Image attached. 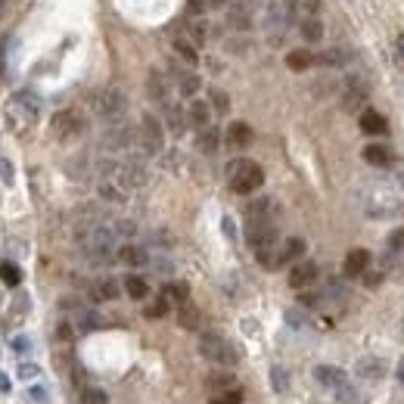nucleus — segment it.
<instances>
[{
    "mask_svg": "<svg viewBox=\"0 0 404 404\" xmlns=\"http://www.w3.org/2000/svg\"><path fill=\"white\" fill-rule=\"evenodd\" d=\"M302 37H305V41H311V44L320 41V37H323L320 19H317V16H308V19H305V22H302Z\"/></svg>",
    "mask_w": 404,
    "mask_h": 404,
    "instance_id": "c756f323",
    "label": "nucleus"
},
{
    "mask_svg": "<svg viewBox=\"0 0 404 404\" xmlns=\"http://www.w3.org/2000/svg\"><path fill=\"white\" fill-rule=\"evenodd\" d=\"M103 174L106 180H112V184H118L122 190H137V186L146 184V168H143V162L137 159H115V162H106L103 165Z\"/></svg>",
    "mask_w": 404,
    "mask_h": 404,
    "instance_id": "f03ea898",
    "label": "nucleus"
},
{
    "mask_svg": "<svg viewBox=\"0 0 404 404\" xmlns=\"http://www.w3.org/2000/svg\"><path fill=\"white\" fill-rule=\"evenodd\" d=\"M124 292H128L131 298H137V302H143V298L149 296V283L140 273H128V277H124Z\"/></svg>",
    "mask_w": 404,
    "mask_h": 404,
    "instance_id": "4be33fe9",
    "label": "nucleus"
},
{
    "mask_svg": "<svg viewBox=\"0 0 404 404\" xmlns=\"http://www.w3.org/2000/svg\"><path fill=\"white\" fill-rule=\"evenodd\" d=\"M395 376H398V379H401V383H404V358L398 360V367H395Z\"/></svg>",
    "mask_w": 404,
    "mask_h": 404,
    "instance_id": "8fccbe9b",
    "label": "nucleus"
},
{
    "mask_svg": "<svg viewBox=\"0 0 404 404\" xmlns=\"http://www.w3.org/2000/svg\"><path fill=\"white\" fill-rule=\"evenodd\" d=\"M19 373H22L25 379H31V376H37V367L35 364H22V370H19Z\"/></svg>",
    "mask_w": 404,
    "mask_h": 404,
    "instance_id": "de8ad7c7",
    "label": "nucleus"
},
{
    "mask_svg": "<svg viewBox=\"0 0 404 404\" xmlns=\"http://www.w3.org/2000/svg\"><path fill=\"white\" fill-rule=\"evenodd\" d=\"M314 379L320 385H327V389H342V385L348 383V376L339 370V367H329V364H320V367H314Z\"/></svg>",
    "mask_w": 404,
    "mask_h": 404,
    "instance_id": "ddd939ff",
    "label": "nucleus"
},
{
    "mask_svg": "<svg viewBox=\"0 0 404 404\" xmlns=\"http://www.w3.org/2000/svg\"><path fill=\"white\" fill-rule=\"evenodd\" d=\"M296 16H298V0H286L283 3V19L286 22H292Z\"/></svg>",
    "mask_w": 404,
    "mask_h": 404,
    "instance_id": "79ce46f5",
    "label": "nucleus"
},
{
    "mask_svg": "<svg viewBox=\"0 0 404 404\" xmlns=\"http://www.w3.org/2000/svg\"><path fill=\"white\" fill-rule=\"evenodd\" d=\"M78 404H109V398H106L103 389H93V385H87V389H81Z\"/></svg>",
    "mask_w": 404,
    "mask_h": 404,
    "instance_id": "f704fd0d",
    "label": "nucleus"
},
{
    "mask_svg": "<svg viewBox=\"0 0 404 404\" xmlns=\"http://www.w3.org/2000/svg\"><path fill=\"white\" fill-rule=\"evenodd\" d=\"M317 62H323V66H345L348 62V53L342 47H333V50H327V53H320V56H314Z\"/></svg>",
    "mask_w": 404,
    "mask_h": 404,
    "instance_id": "473e14b6",
    "label": "nucleus"
},
{
    "mask_svg": "<svg viewBox=\"0 0 404 404\" xmlns=\"http://www.w3.org/2000/svg\"><path fill=\"white\" fill-rule=\"evenodd\" d=\"M211 106H215V112H221V115H224V112H227V93H224V90H211Z\"/></svg>",
    "mask_w": 404,
    "mask_h": 404,
    "instance_id": "a19ab883",
    "label": "nucleus"
},
{
    "mask_svg": "<svg viewBox=\"0 0 404 404\" xmlns=\"http://www.w3.org/2000/svg\"><path fill=\"white\" fill-rule=\"evenodd\" d=\"M149 97L153 99H159V103H168V81H165V75L162 72H149Z\"/></svg>",
    "mask_w": 404,
    "mask_h": 404,
    "instance_id": "393cba45",
    "label": "nucleus"
},
{
    "mask_svg": "<svg viewBox=\"0 0 404 404\" xmlns=\"http://www.w3.org/2000/svg\"><path fill=\"white\" fill-rule=\"evenodd\" d=\"M360 131H364V134H373V137H383L385 131H389V124H385V118L379 115L376 109H364L360 112Z\"/></svg>",
    "mask_w": 404,
    "mask_h": 404,
    "instance_id": "f3484780",
    "label": "nucleus"
},
{
    "mask_svg": "<svg viewBox=\"0 0 404 404\" xmlns=\"http://www.w3.org/2000/svg\"><path fill=\"white\" fill-rule=\"evenodd\" d=\"M99 196L109 199V202H124V190L118 184H112V180H103V184H99Z\"/></svg>",
    "mask_w": 404,
    "mask_h": 404,
    "instance_id": "e433bc0d",
    "label": "nucleus"
},
{
    "mask_svg": "<svg viewBox=\"0 0 404 404\" xmlns=\"http://www.w3.org/2000/svg\"><path fill=\"white\" fill-rule=\"evenodd\" d=\"M131 143H134V131L128 128V124H109L103 134V146L106 149H128Z\"/></svg>",
    "mask_w": 404,
    "mask_h": 404,
    "instance_id": "9b49d317",
    "label": "nucleus"
},
{
    "mask_svg": "<svg viewBox=\"0 0 404 404\" xmlns=\"http://www.w3.org/2000/svg\"><path fill=\"white\" fill-rule=\"evenodd\" d=\"M395 53H398V62L404 66V35H398V37H395Z\"/></svg>",
    "mask_w": 404,
    "mask_h": 404,
    "instance_id": "49530a36",
    "label": "nucleus"
},
{
    "mask_svg": "<svg viewBox=\"0 0 404 404\" xmlns=\"http://www.w3.org/2000/svg\"><path fill=\"white\" fill-rule=\"evenodd\" d=\"M199 354L218 367H233L236 360H240L233 342H227L221 333H202V339H199Z\"/></svg>",
    "mask_w": 404,
    "mask_h": 404,
    "instance_id": "20e7f679",
    "label": "nucleus"
},
{
    "mask_svg": "<svg viewBox=\"0 0 404 404\" xmlns=\"http://www.w3.org/2000/svg\"><path fill=\"white\" fill-rule=\"evenodd\" d=\"M177 323L184 329H199V323H202V314H199V308L193 302H184V305H177Z\"/></svg>",
    "mask_w": 404,
    "mask_h": 404,
    "instance_id": "aec40b11",
    "label": "nucleus"
},
{
    "mask_svg": "<svg viewBox=\"0 0 404 404\" xmlns=\"http://www.w3.org/2000/svg\"><path fill=\"white\" fill-rule=\"evenodd\" d=\"M367 267H370V252H367V249H352V252L345 255L342 271H345V277H364Z\"/></svg>",
    "mask_w": 404,
    "mask_h": 404,
    "instance_id": "f8f14e48",
    "label": "nucleus"
},
{
    "mask_svg": "<svg viewBox=\"0 0 404 404\" xmlns=\"http://www.w3.org/2000/svg\"><path fill=\"white\" fill-rule=\"evenodd\" d=\"M177 87H180V93H184V97H193V93L202 87V81H199L193 72H180L177 75Z\"/></svg>",
    "mask_w": 404,
    "mask_h": 404,
    "instance_id": "7c9ffc66",
    "label": "nucleus"
},
{
    "mask_svg": "<svg viewBox=\"0 0 404 404\" xmlns=\"http://www.w3.org/2000/svg\"><path fill=\"white\" fill-rule=\"evenodd\" d=\"M218 143H221V134H218V128H211V124H209V128L199 131V137H196L199 153H215Z\"/></svg>",
    "mask_w": 404,
    "mask_h": 404,
    "instance_id": "a878e982",
    "label": "nucleus"
},
{
    "mask_svg": "<svg viewBox=\"0 0 404 404\" xmlns=\"http://www.w3.org/2000/svg\"><path fill=\"white\" fill-rule=\"evenodd\" d=\"M354 370H358L360 379H383V376H385V360H383V358H373V354H367V358H358Z\"/></svg>",
    "mask_w": 404,
    "mask_h": 404,
    "instance_id": "4468645a",
    "label": "nucleus"
},
{
    "mask_svg": "<svg viewBox=\"0 0 404 404\" xmlns=\"http://www.w3.org/2000/svg\"><path fill=\"white\" fill-rule=\"evenodd\" d=\"M360 155H364V162L367 165H373V168L392 165V153H389V146H383V143H367Z\"/></svg>",
    "mask_w": 404,
    "mask_h": 404,
    "instance_id": "a211bd4d",
    "label": "nucleus"
},
{
    "mask_svg": "<svg viewBox=\"0 0 404 404\" xmlns=\"http://www.w3.org/2000/svg\"><path fill=\"white\" fill-rule=\"evenodd\" d=\"M389 249H392V252H398V249H404V227H401V230H395V233L389 236Z\"/></svg>",
    "mask_w": 404,
    "mask_h": 404,
    "instance_id": "37998d69",
    "label": "nucleus"
},
{
    "mask_svg": "<svg viewBox=\"0 0 404 404\" xmlns=\"http://www.w3.org/2000/svg\"><path fill=\"white\" fill-rule=\"evenodd\" d=\"M0 177L3 180H12V165L6 159H0Z\"/></svg>",
    "mask_w": 404,
    "mask_h": 404,
    "instance_id": "a18cd8bd",
    "label": "nucleus"
},
{
    "mask_svg": "<svg viewBox=\"0 0 404 404\" xmlns=\"http://www.w3.org/2000/svg\"><path fill=\"white\" fill-rule=\"evenodd\" d=\"M305 255V240H298V236H289V240L280 242V261L283 264H289V261H298Z\"/></svg>",
    "mask_w": 404,
    "mask_h": 404,
    "instance_id": "412c9836",
    "label": "nucleus"
},
{
    "mask_svg": "<svg viewBox=\"0 0 404 404\" xmlns=\"http://www.w3.org/2000/svg\"><path fill=\"white\" fill-rule=\"evenodd\" d=\"M78 327L84 329V333H90V329L103 327V320H99L97 311H81V314H78Z\"/></svg>",
    "mask_w": 404,
    "mask_h": 404,
    "instance_id": "4c0bfd02",
    "label": "nucleus"
},
{
    "mask_svg": "<svg viewBox=\"0 0 404 404\" xmlns=\"http://www.w3.org/2000/svg\"><path fill=\"white\" fill-rule=\"evenodd\" d=\"M252 140H255V134H252V128H249L246 122H233L227 128V143L233 149H246V146H252Z\"/></svg>",
    "mask_w": 404,
    "mask_h": 404,
    "instance_id": "dca6fc26",
    "label": "nucleus"
},
{
    "mask_svg": "<svg viewBox=\"0 0 404 404\" xmlns=\"http://www.w3.org/2000/svg\"><path fill=\"white\" fill-rule=\"evenodd\" d=\"M124 112H128V93L122 87H106V90H99L93 97V115L103 118V122L109 124L122 122Z\"/></svg>",
    "mask_w": 404,
    "mask_h": 404,
    "instance_id": "7ed1b4c3",
    "label": "nucleus"
},
{
    "mask_svg": "<svg viewBox=\"0 0 404 404\" xmlns=\"http://www.w3.org/2000/svg\"><path fill=\"white\" fill-rule=\"evenodd\" d=\"M90 298H93V302H112V298H118V280H115V277H99V280H93Z\"/></svg>",
    "mask_w": 404,
    "mask_h": 404,
    "instance_id": "2eb2a0df",
    "label": "nucleus"
},
{
    "mask_svg": "<svg viewBox=\"0 0 404 404\" xmlns=\"http://www.w3.org/2000/svg\"><path fill=\"white\" fill-rule=\"evenodd\" d=\"M286 66H289L292 72H305V68L314 66V56H311L308 50H292V53L286 56Z\"/></svg>",
    "mask_w": 404,
    "mask_h": 404,
    "instance_id": "cd10ccee",
    "label": "nucleus"
},
{
    "mask_svg": "<svg viewBox=\"0 0 404 404\" xmlns=\"http://www.w3.org/2000/svg\"><path fill=\"white\" fill-rule=\"evenodd\" d=\"M258 224H277V202L273 199H255L246 209V227H258Z\"/></svg>",
    "mask_w": 404,
    "mask_h": 404,
    "instance_id": "6e6552de",
    "label": "nucleus"
},
{
    "mask_svg": "<svg viewBox=\"0 0 404 404\" xmlns=\"http://www.w3.org/2000/svg\"><path fill=\"white\" fill-rule=\"evenodd\" d=\"M209 404H242V389L233 385V389H227V392H218V395L209 398Z\"/></svg>",
    "mask_w": 404,
    "mask_h": 404,
    "instance_id": "2f4dec72",
    "label": "nucleus"
},
{
    "mask_svg": "<svg viewBox=\"0 0 404 404\" xmlns=\"http://www.w3.org/2000/svg\"><path fill=\"white\" fill-rule=\"evenodd\" d=\"M31 398H37V401H47V395H44V389H31Z\"/></svg>",
    "mask_w": 404,
    "mask_h": 404,
    "instance_id": "3c124183",
    "label": "nucleus"
},
{
    "mask_svg": "<svg viewBox=\"0 0 404 404\" xmlns=\"http://www.w3.org/2000/svg\"><path fill=\"white\" fill-rule=\"evenodd\" d=\"M227 177H230V186H233V193H255L261 184H264V171H261L255 162H249V159L230 162Z\"/></svg>",
    "mask_w": 404,
    "mask_h": 404,
    "instance_id": "39448f33",
    "label": "nucleus"
},
{
    "mask_svg": "<svg viewBox=\"0 0 404 404\" xmlns=\"http://www.w3.org/2000/svg\"><path fill=\"white\" fill-rule=\"evenodd\" d=\"M162 296H165L168 302H174V305H184V302H190V289H186V283H168Z\"/></svg>",
    "mask_w": 404,
    "mask_h": 404,
    "instance_id": "c85d7f7f",
    "label": "nucleus"
},
{
    "mask_svg": "<svg viewBox=\"0 0 404 404\" xmlns=\"http://www.w3.org/2000/svg\"><path fill=\"white\" fill-rule=\"evenodd\" d=\"M271 376H273V389H277L280 395H283V392H289V373H286L283 367H273Z\"/></svg>",
    "mask_w": 404,
    "mask_h": 404,
    "instance_id": "ea45409f",
    "label": "nucleus"
},
{
    "mask_svg": "<svg viewBox=\"0 0 404 404\" xmlns=\"http://www.w3.org/2000/svg\"><path fill=\"white\" fill-rule=\"evenodd\" d=\"M168 308H171V302H168L165 296H159V298H155V302L146 308V317H149V320H159V317L168 314Z\"/></svg>",
    "mask_w": 404,
    "mask_h": 404,
    "instance_id": "58836bf2",
    "label": "nucleus"
},
{
    "mask_svg": "<svg viewBox=\"0 0 404 404\" xmlns=\"http://www.w3.org/2000/svg\"><path fill=\"white\" fill-rule=\"evenodd\" d=\"M118 261H124L128 267H143L149 261V255H146V249H143V246H134V242H128V246L118 249Z\"/></svg>",
    "mask_w": 404,
    "mask_h": 404,
    "instance_id": "6ab92c4d",
    "label": "nucleus"
},
{
    "mask_svg": "<svg viewBox=\"0 0 404 404\" xmlns=\"http://www.w3.org/2000/svg\"><path fill=\"white\" fill-rule=\"evenodd\" d=\"M84 131H87V122L78 109H62L53 115V134L59 137V140H75V137H81Z\"/></svg>",
    "mask_w": 404,
    "mask_h": 404,
    "instance_id": "423d86ee",
    "label": "nucleus"
},
{
    "mask_svg": "<svg viewBox=\"0 0 404 404\" xmlns=\"http://www.w3.org/2000/svg\"><path fill=\"white\" fill-rule=\"evenodd\" d=\"M140 143L146 153H159L162 143H165V128H162V122L155 115H143L140 118Z\"/></svg>",
    "mask_w": 404,
    "mask_h": 404,
    "instance_id": "0eeeda50",
    "label": "nucleus"
},
{
    "mask_svg": "<svg viewBox=\"0 0 404 404\" xmlns=\"http://www.w3.org/2000/svg\"><path fill=\"white\" fill-rule=\"evenodd\" d=\"M233 385H236L233 373H209V376H205V389H209L211 395H218V392H227V389H233Z\"/></svg>",
    "mask_w": 404,
    "mask_h": 404,
    "instance_id": "5701e85b",
    "label": "nucleus"
},
{
    "mask_svg": "<svg viewBox=\"0 0 404 404\" xmlns=\"http://www.w3.org/2000/svg\"><path fill=\"white\" fill-rule=\"evenodd\" d=\"M0 280H3L6 286H19L22 283V271H19L16 264H10V261H3V264H0Z\"/></svg>",
    "mask_w": 404,
    "mask_h": 404,
    "instance_id": "c9c22d12",
    "label": "nucleus"
},
{
    "mask_svg": "<svg viewBox=\"0 0 404 404\" xmlns=\"http://www.w3.org/2000/svg\"><path fill=\"white\" fill-rule=\"evenodd\" d=\"M165 118H168V128H171V134H184L186 115H184V109H180L177 103H165Z\"/></svg>",
    "mask_w": 404,
    "mask_h": 404,
    "instance_id": "b1692460",
    "label": "nucleus"
},
{
    "mask_svg": "<svg viewBox=\"0 0 404 404\" xmlns=\"http://www.w3.org/2000/svg\"><path fill=\"white\" fill-rule=\"evenodd\" d=\"M115 230L112 224H103V221H87L78 227V246H81V255H84L90 264H106L112 261L115 255Z\"/></svg>",
    "mask_w": 404,
    "mask_h": 404,
    "instance_id": "f257e3e1",
    "label": "nucleus"
},
{
    "mask_svg": "<svg viewBox=\"0 0 404 404\" xmlns=\"http://www.w3.org/2000/svg\"><path fill=\"white\" fill-rule=\"evenodd\" d=\"M186 118H190V124H196L199 131L202 128H209V122H211V109H209V103H193L190 106V112H186Z\"/></svg>",
    "mask_w": 404,
    "mask_h": 404,
    "instance_id": "bb28decb",
    "label": "nucleus"
},
{
    "mask_svg": "<svg viewBox=\"0 0 404 404\" xmlns=\"http://www.w3.org/2000/svg\"><path fill=\"white\" fill-rule=\"evenodd\" d=\"M0 392H10V376L6 373H0Z\"/></svg>",
    "mask_w": 404,
    "mask_h": 404,
    "instance_id": "09e8293b",
    "label": "nucleus"
},
{
    "mask_svg": "<svg viewBox=\"0 0 404 404\" xmlns=\"http://www.w3.org/2000/svg\"><path fill=\"white\" fill-rule=\"evenodd\" d=\"M205 37H209V28H205L202 22L193 25V44H205Z\"/></svg>",
    "mask_w": 404,
    "mask_h": 404,
    "instance_id": "c03bdc74",
    "label": "nucleus"
},
{
    "mask_svg": "<svg viewBox=\"0 0 404 404\" xmlns=\"http://www.w3.org/2000/svg\"><path fill=\"white\" fill-rule=\"evenodd\" d=\"M317 277H320V267H317L314 261H296V264L289 267V286L292 289H308V286L317 283Z\"/></svg>",
    "mask_w": 404,
    "mask_h": 404,
    "instance_id": "9d476101",
    "label": "nucleus"
},
{
    "mask_svg": "<svg viewBox=\"0 0 404 404\" xmlns=\"http://www.w3.org/2000/svg\"><path fill=\"white\" fill-rule=\"evenodd\" d=\"M364 103H367V81L352 75V78L342 84V106H345L348 112H358Z\"/></svg>",
    "mask_w": 404,
    "mask_h": 404,
    "instance_id": "1a4fd4ad",
    "label": "nucleus"
},
{
    "mask_svg": "<svg viewBox=\"0 0 404 404\" xmlns=\"http://www.w3.org/2000/svg\"><path fill=\"white\" fill-rule=\"evenodd\" d=\"M174 50H177V56H180L184 62H190V66L199 59V56H196V47H193V41H186V37H174Z\"/></svg>",
    "mask_w": 404,
    "mask_h": 404,
    "instance_id": "72a5a7b5",
    "label": "nucleus"
},
{
    "mask_svg": "<svg viewBox=\"0 0 404 404\" xmlns=\"http://www.w3.org/2000/svg\"><path fill=\"white\" fill-rule=\"evenodd\" d=\"M209 3H215V6H224V3H233V0H209Z\"/></svg>",
    "mask_w": 404,
    "mask_h": 404,
    "instance_id": "603ef678",
    "label": "nucleus"
}]
</instances>
